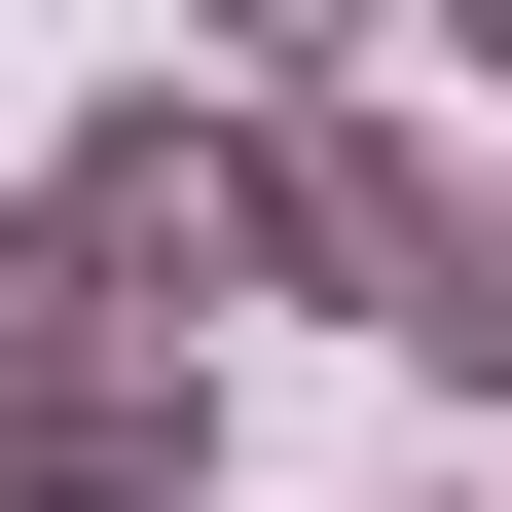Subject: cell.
I'll list each match as a JSON object with an SVG mask.
<instances>
[{
	"label": "cell",
	"mask_w": 512,
	"mask_h": 512,
	"mask_svg": "<svg viewBox=\"0 0 512 512\" xmlns=\"http://www.w3.org/2000/svg\"><path fill=\"white\" fill-rule=\"evenodd\" d=\"M37 220H74V293L183 366V293H293V147H256V74L183 110V74H110L74 147H37Z\"/></svg>",
	"instance_id": "obj_1"
},
{
	"label": "cell",
	"mask_w": 512,
	"mask_h": 512,
	"mask_svg": "<svg viewBox=\"0 0 512 512\" xmlns=\"http://www.w3.org/2000/svg\"><path fill=\"white\" fill-rule=\"evenodd\" d=\"M403 366H439V403H512V147H476V256H439V330H403Z\"/></svg>",
	"instance_id": "obj_2"
}]
</instances>
